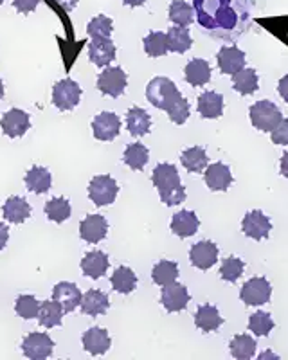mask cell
<instances>
[{
	"mask_svg": "<svg viewBox=\"0 0 288 360\" xmlns=\"http://www.w3.org/2000/svg\"><path fill=\"white\" fill-rule=\"evenodd\" d=\"M281 175L288 179V152L283 153V157H281Z\"/></svg>",
	"mask_w": 288,
	"mask_h": 360,
	"instance_id": "obj_50",
	"label": "cell"
},
{
	"mask_svg": "<svg viewBox=\"0 0 288 360\" xmlns=\"http://www.w3.org/2000/svg\"><path fill=\"white\" fill-rule=\"evenodd\" d=\"M190 292L188 288L182 285V283H169V285H164L161 292V303L169 314H177V311H182L188 308L190 304Z\"/></svg>",
	"mask_w": 288,
	"mask_h": 360,
	"instance_id": "obj_10",
	"label": "cell"
},
{
	"mask_svg": "<svg viewBox=\"0 0 288 360\" xmlns=\"http://www.w3.org/2000/svg\"><path fill=\"white\" fill-rule=\"evenodd\" d=\"M169 20L178 27H188L195 22V11L184 0H173L169 4Z\"/></svg>",
	"mask_w": 288,
	"mask_h": 360,
	"instance_id": "obj_37",
	"label": "cell"
},
{
	"mask_svg": "<svg viewBox=\"0 0 288 360\" xmlns=\"http://www.w3.org/2000/svg\"><path fill=\"white\" fill-rule=\"evenodd\" d=\"M2 214L9 224H24L31 217V205L22 197H9L2 207Z\"/></svg>",
	"mask_w": 288,
	"mask_h": 360,
	"instance_id": "obj_27",
	"label": "cell"
},
{
	"mask_svg": "<svg viewBox=\"0 0 288 360\" xmlns=\"http://www.w3.org/2000/svg\"><path fill=\"white\" fill-rule=\"evenodd\" d=\"M25 186L29 191L37 193V195H44L51 189L53 184V176H51L49 169L41 168V166H33L25 173Z\"/></svg>",
	"mask_w": 288,
	"mask_h": 360,
	"instance_id": "obj_29",
	"label": "cell"
},
{
	"mask_svg": "<svg viewBox=\"0 0 288 360\" xmlns=\"http://www.w3.org/2000/svg\"><path fill=\"white\" fill-rule=\"evenodd\" d=\"M216 62H218V69L222 70L223 74H236L238 70L245 69V53L240 51L236 45H230V47H222L216 54Z\"/></svg>",
	"mask_w": 288,
	"mask_h": 360,
	"instance_id": "obj_19",
	"label": "cell"
},
{
	"mask_svg": "<svg viewBox=\"0 0 288 360\" xmlns=\"http://www.w3.org/2000/svg\"><path fill=\"white\" fill-rule=\"evenodd\" d=\"M110 308V299L105 292L101 290H89L81 299V314L91 315V317H98V315H105Z\"/></svg>",
	"mask_w": 288,
	"mask_h": 360,
	"instance_id": "obj_25",
	"label": "cell"
},
{
	"mask_svg": "<svg viewBox=\"0 0 288 360\" xmlns=\"http://www.w3.org/2000/svg\"><path fill=\"white\" fill-rule=\"evenodd\" d=\"M184 76L191 86H204L211 79V65L202 58H195L185 65Z\"/></svg>",
	"mask_w": 288,
	"mask_h": 360,
	"instance_id": "obj_28",
	"label": "cell"
},
{
	"mask_svg": "<svg viewBox=\"0 0 288 360\" xmlns=\"http://www.w3.org/2000/svg\"><path fill=\"white\" fill-rule=\"evenodd\" d=\"M54 340L47 333H29L22 340V352L31 360H44L53 355Z\"/></svg>",
	"mask_w": 288,
	"mask_h": 360,
	"instance_id": "obj_9",
	"label": "cell"
},
{
	"mask_svg": "<svg viewBox=\"0 0 288 360\" xmlns=\"http://www.w3.org/2000/svg\"><path fill=\"white\" fill-rule=\"evenodd\" d=\"M63 307L58 301L51 299V301H44L40 307V314H38V323L44 328H56L62 326L63 321Z\"/></svg>",
	"mask_w": 288,
	"mask_h": 360,
	"instance_id": "obj_31",
	"label": "cell"
},
{
	"mask_svg": "<svg viewBox=\"0 0 288 360\" xmlns=\"http://www.w3.org/2000/svg\"><path fill=\"white\" fill-rule=\"evenodd\" d=\"M195 324L204 333L216 332L223 324V317L220 315L218 308L213 307V304H202L195 314Z\"/></svg>",
	"mask_w": 288,
	"mask_h": 360,
	"instance_id": "obj_23",
	"label": "cell"
},
{
	"mask_svg": "<svg viewBox=\"0 0 288 360\" xmlns=\"http://www.w3.org/2000/svg\"><path fill=\"white\" fill-rule=\"evenodd\" d=\"M144 2H146V0H123V4L130 6V8H139Z\"/></svg>",
	"mask_w": 288,
	"mask_h": 360,
	"instance_id": "obj_51",
	"label": "cell"
},
{
	"mask_svg": "<svg viewBox=\"0 0 288 360\" xmlns=\"http://www.w3.org/2000/svg\"><path fill=\"white\" fill-rule=\"evenodd\" d=\"M200 227V220H198L197 213L193 211H178L173 214L171 218V233L178 238H191Z\"/></svg>",
	"mask_w": 288,
	"mask_h": 360,
	"instance_id": "obj_22",
	"label": "cell"
},
{
	"mask_svg": "<svg viewBox=\"0 0 288 360\" xmlns=\"http://www.w3.org/2000/svg\"><path fill=\"white\" fill-rule=\"evenodd\" d=\"M81 99V86L74 79L65 78L53 86V103L58 110H74Z\"/></svg>",
	"mask_w": 288,
	"mask_h": 360,
	"instance_id": "obj_4",
	"label": "cell"
},
{
	"mask_svg": "<svg viewBox=\"0 0 288 360\" xmlns=\"http://www.w3.org/2000/svg\"><path fill=\"white\" fill-rule=\"evenodd\" d=\"M126 128L133 137H144L152 130V117L144 108L132 107L126 112Z\"/></svg>",
	"mask_w": 288,
	"mask_h": 360,
	"instance_id": "obj_26",
	"label": "cell"
},
{
	"mask_svg": "<svg viewBox=\"0 0 288 360\" xmlns=\"http://www.w3.org/2000/svg\"><path fill=\"white\" fill-rule=\"evenodd\" d=\"M267 356H274V359H277V356H276V355H272L270 352H267V353H261V355H259V359L263 360V359H267Z\"/></svg>",
	"mask_w": 288,
	"mask_h": 360,
	"instance_id": "obj_52",
	"label": "cell"
},
{
	"mask_svg": "<svg viewBox=\"0 0 288 360\" xmlns=\"http://www.w3.org/2000/svg\"><path fill=\"white\" fill-rule=\"evenodd\" d=\"M256 340L251 335L243 333V335H236L235 339L229 342L230 355L238 360H249L256 355Z\"/></svg>",
	"mask_w": 288,
	"mask_h": 360,
	"instance_id": "obj_36",
	"label": "cell"
},
{
	"mask_svg": "<svg viewBox=\"0 0 288 360\" xmlns=\"http://www.w3.org/2000/svg\"><path fill=\"white\" fill-rule=\"evenodd\" d=\"M242 231L245 236L252 238L254 242L267 240V238L270 236V231H272L270 218H268L263 211H259V209L249 211V213L243 217Z\"/></svg>",
	"mask_w": 288,
	"mask_h": 360,
	"instance_id": "obj_8",
	"label": "cell"
},
{
	"mask_svg": "<svg viewBox=\"0 0 288 360\" xmlns=\"http://www.w3.org/2000/svg\"><path fill=\"white\" fill-rule=\"evenodd\" d=\"M198 22L206 29H216V18L230 6V0H193Z\"/></svg>",
	"mask_w": 288,
	"mask_h": 360,
	"instance_id": "obj_13",
	"label": "cell"
},
{
	"mask_svg": "<svg viewBox=\"0 0 288 360\" xmlns=\"http://www.w3.org/2000/svg\"><path fill=\"white\" fill-rule=\"evenodd\" d=\"M233 89L242 96H251L258 90V72L254 69H242L233 74Z\"/></svg>",
	"mask_w": 288,
	"mask_h": 360,
	"instance_id": "obj_35",
	"label": "cell"
},
{
	"mask_svg": "<svg viewBox=\"0 0 288 360\" xmlns=\"http://www.w3.org/2000/svg\"><path fill=\"white\" fill-rule=\"evenodd\" d=\"M38 4H40V0H13L15 9H17L18 13H22V15L33 13L34 9L38 8Z\"/></svg>",
	"mask_w": 288,
	"mask_h": 360,
	"instance_id": "obj_46",
	"label": "cell"
},
{
	"mask_svg": "<svg viewBox=\"0 0 288 360\" xmlns=\"http://www.w3.org/2000/svg\"><path fill=\"white\" fill-rule=\"evenodd\" d=\"M168 51L169 53H177V54H184L191 49V45H193V40H191L190 29L188 27H175L168 29Z\"/></svg>",
	"mask_w": 288,
	"mask_h": 360,
	"instance_id": "obj_34",
	"label": "cell"
},
{
	"mask_svg": "<svg viewBox=\"0 0 288 360\" xmlns=\"http://www.w3.org/2000/svg\"><path fill=\"white\" fill-rule=\"evenodd\" d=\"M191 265L200 270H209L214 263L218 262V247L209 240H202L195 243L190 250Z\"/></svg>",
	"mask_w": 288,
	"mask_h": 360,
	"instance_id": "obj_15",
	"label": "cell"
},
{
	"mask_svg": "<svg viewBox=\"0 0 288 360\" xmlns=\"http://www.w3.org/2000/svg\"><path fill=\"white\" fill-rule=\"evenodd\" d=\"M56 4L63 9V11L70 13L78 6V0H56Z\"/></svg>",
	"mask_w": 288,
	"mask_h": 360,
	"instance_id": "obj_49",
	"label": "cell"
},
{
	"mask_svg": "<svg viewBox=\"0 0 288 360\" xmlns=\"http://www.w3.org/2000/svg\"><path fill=\"white\" fill-rule=\"evenodd\" d=\"M108 233V221L107 218L101 217V214H89L86 218H83L81 224H79V236H81L83 242L86 243H99L101 240L107 238Z\"/></svg>",
	"mask_w": 288,
	"mask_h": 360,
	"instance_id": "obj_14",
	"label": "cell"
},
{
	"mask_svg": "<svg viewBox=\"0 0 288 360\" xmlns=\"http://www.w3.org/2000/svg\"><path fill=\"white\" fill-rule=\"evenodd\" d=\"M108 265H110V259H108V256L103 250H91V252H86L81 259L83 274L89 276V278L92 279L103 278V276L107 274Z\"/></svg>",
	"mask_w": 288,
	"mask_h": 360,
	"instance_id": "obj_21",
	"label": "cell"
},
{
	"mask_svg": "<svg viewBox=\"0 0 288 360\" xmlns=\"http://www.w3.org/2000/svg\"><path fill=\"white\" fill-rule=\"evenodd\" d=\"M277 92H280V96L283 98V101L288 103V74L283 76V78L280 79V83H277Z\"/></svg>",
	"mask_w": 288,
	"mask_h": 360,
	"instance_id": "obj_47",
	"label": "cell"
},
{
	"mask_svg": "<svg viewBox=\"0 0 288 360\" xmlns=\"http://www.w3.org/2000/svg\"><path fill=\"white\" fill-rule=\"evenodd\" d=\"M144 53L150 58H161L168 54V34L162 31H152L143 40Z\"/></svg>",
	"mask_w": 288,
	"mask_h": 360,
	"instance_id": "obj_39",
	"label": "cell"
},
{
	"mask_svg": "<svg viewBox=\"0 0 288 360\" xmlns=\"http://www.w3.org/2000/svg\"><path fill=\"white\" fill-rule=\"evenodd\" d=\"M53 299L62 304L65 314H70V311H74L78 307H81L83 295L74 283L62 281L53 288Z\"/></svg>",
	"mask_w": 288,
	"mask_h": 360,
	"instance_id": "obj_17",
	"label": "cell"
},
{
	"mask_svg": "<svg viewBox=\"0 0 288 360\" xmlns=\"http://www.w3.org/2000/svg\"><path fill=\"white\" fill-rule=\"evenodd\" d=\"M112 287L119 294H132L137 288V276L130 266H117L110 278Z\"/></svg>",
	"mask_w": 288,
	"mask_h": 360,
	"instance_id": "obj_32",
	"label": "cell"
},
{
	"mask_svg": "<svg viewBox=\"0 0 288 360\" xmlns=\"http://www.w3.org/2000/svg\"><path fill=\"white\" fill-rule=\"evenodd\" d=\"M117 193H119V186H117L115 179H112L110 175L94 176L91 180V184H89V198L98 207L110 205L112 202H115Z\"/></svg>",
	"mask_w": 288,
	"mask_h": 360,
	"instance_id": "obj_5",
	"label": "cell"
},
{
	"mask_svg": "<svg viewBox=\"0 0 288 360\" xmlns=\"http://www.w3.org/2000/svg\"><path fill=\"white\" fill-rule=\"evenodd\" d=\"M0 128L4 135L15 139V137H22L27 134V130L31 128V119H29L27 112L20 110V108H11L0 119Z\"/></svg>",
	"mask_w": 288,
	"mask_h": 360,
	"instance_id": "obj_11",
	"label": "cell"
},
{
	"mask_svg": "<svg viewBox=\"0 0 288 360\" xmlns=\"http://www.w3.org/2000/svg\"><path fill=\"white\" fill-rule=\"evenodd\" d=\"M41 303H38V299L34 295H18L17 303H15V311L20 315L22 319H34L40 314Z\"/></svg>",
	"mask_w": 288,
	"mask_h": 360,
	"instance_id": "obj_43",
	"label": "cell"
},
{
	"mask_svg": "<svg viewBox=\"0 0 288 360\" xmlns=\"http://www.w3.org/2000/svg\"><path fill=\"white\" fill-rule=\"evenodd\" d=\"M249 330H251L256 337H267L268 333L274 330L272 315L267 314V311H254V314L249 317Z\"/></svg>",
	"mask_w": 288,
	"mask_h": 360,
	"instance_id": "obj_41",
	"label": "cell"
},
{
	"mask_svg": "<svg viewBox=\"0 0 288 360\" xmlns=\"http://www.w3.org/2000/svg\"><path fill=\"white\" fill-rule=\"evenodd\" d=\"M146 99L155 108L164 110L169 121L178 127H182L190 117V101L178 92L177 85L164 76H157L148 83Z\"/></svg>",
	"mask_w": 288,
	"mask_h": 360,
	"instance_id": "obj_1",
	"label": "cell"
},
{
	"mask_svg": "<svg viewBox=\"0 0 288 360\" xmlns=\"http://www.w3.org/2000/svg\"><path fill=\"white\" fill-rule=\"evenodd\" d=\"M46 214L51 221L63 224L70 217V202L63 197L51 198L46 204Z\"/></svg>",
	"mask_w": 288,
	"mask_h": 360,
	"instance_id": "obj_40",
	"label": "cell"
},
{
	"mask_svg": "<svg viewBox=\"0 0 288 360\" xmlns=\"http://www.w3.org/2000/svg\"><path fill=\"white\" fill-rule=\"evenodd\" d=\"M243 269H245V263L243 259L236 258V256H229L222 262V266H220V278L223 281L236 283L243 274Z\"/></svg>",
	"mask_w": 288,
	"mask_h": 360,
	"instance_id": "obj_42",
	"label": "cell"
},
{
	"mask_svg": "<svg viewBox=\"0 0 288 360\" xmlns=\"http://www.w3.org/2000/svg\"><path fill=\"white\" fill-rule=\"evenodd\" d=\"M204 179L211 191H227L229 186L233 184V173H230L229 166L223 162L209 164L204 173Z\"/></svg>",
	"mask_w": 288,
	"mask_h": 360,
	"instance_id": "obj_18",
	"label": "cell"
},
{
	"mask_svg": "<svg viewBox=\"0 0 288 360\" xmlns=\"http://www.w3.org/2000/svg\"><path fill=\"white\" fill-rule=\"evenodd\" d=\"M112 31H114V22L105 15H98L86 25V33L91 38H110Z\"/></svg>",
	"mask_w": 288,
	"mask_h": 360,
	"instance_id": "obj_44",
	"label": "cell"
},
{
	"mask_svg": "<svg viewBox=\"0 0 288 360\" xmlns=\"http://www.w3.org/2000/svg\"><path fill=\"white\" fill-rule=\"evenodd\" d=\"M181 160H182V166H184L190 173L206 172L207 162H209L206 150H204L202 146H191L188 148V150H184L181 155Z\"/></svg>",
	"mask_w": 288,
	"mask_h": 360,
	"instance_id": "obj_30",
	"label": "cell"
},
{
	"mask_svg": "<svg viewBox=\"0 0 288 360\" xmlns=\"http://www.w3.org/2000/svg\"><path fill=\"white\" fill-rule=\"evenodd\" d=\"M4 98V83H2V79H0V99Z\"/></svg>",
	"mask_w": 288,
	"mask_h": 360,
	"instance_id": "obj_53",
	"label": "cell"
},
{
	"mask_svg": "<svg viewBox=\"0 0 288 360\" xmlns=\"http://www.w3.org/2000/svg\"><path fill=\"white\" fill-rule=\"evenodd\" d=\"M2 4H4V0H0V6H2Z\"/></svg>",
	"mask_w": 288,
	"mask_h": 360,
	"instance_id": "obj_54",
	"label": "cell"
},
{
	"mask_svg": "<svg viewBox=\"0 0 288 360\" xmlns=\"http://www.w3.org/2000/svg\"><path fill=\"white\" fill-rule=\"evenodd\" d=\"M270 295L272 287L265 278H251L240 290V299L247 307H261L270 301Z\"/></svg>",
	"mask_w": 288,
	"mask_h": 360,
	"instance_id": "obj_7",
	"label": "cell"
},
{
	"mask_svg": "<svg viewBox=\"0 0 288 360\" xmlns=\"http://www.w3.org/2000/svg\"><path fill=\"white\" fill-rule=\"evenodd\" d=\"M123 160H124V164H126L128 168L133 169V172H143V169L146 168L148 160H150L148 148L144 146V144H140V143L128 144L126 150H124Z\"/></svg>",
	"mask_w": 288,
	"mask_h": 360,
	"instance_id": "obj_33",
	"label": "cell"
},
{
	"mask_svg": "<svg viewBox=\"0 0 288 360\" xmlns=\"http://www.w3.org/2000/svg\"><path fill=\"white\" fill-rule=\"evenodd\" d=\"M198 114L204 119H218L223 114V96L213 90L200 94L197 103Z\"/></svg>",
	"mask_w": 288,
	"mask_h": 360,
	"instance_id": "obj_24",
	"label": "cell"
},
{
	"mask_svg": "<svg viewBox=\"0 0 288 360\" xmlns=\"http://www.w3.org/2000/svg\"><path fill=\"white\" fill-rule=\"evenodd\" d=\"M249 117H251L252 127L259 131H272L283 121V114H281L280 108L268 99L256 101L249 108Z\"/></svg>",
	"mask_w": 288,
	"mask_h": 360,
	"instance_id": "obj_3",
	"label": "cell"
},
{
	"mask_svg": "<svg viewBox=\"0 0 288 360\" xmlns=\"http://www.w3.org/2000/svg\"><path fill=\"white\" fill-rule=\"evenodd\" d=\"M128 85V74L121 67H105L98 76V90L110 98H119L124 94Z\"/></svg>",
	"mask_w": 288,
	"mask_h": 360,
	"instance_id": "obj_6",
	"label": "cell"
},
{
	"mask_svg": "<svg viewBox=\"0 0 288 360\" xmlns=\"http://www.w3.org/2000/svg\"><path fill=\"white\" fill-rule=\"evenodd\" d=\"M115 44L110 38H92L89 44V58L96 67H108L115 60Z\"/></svg>",
	"mask_w": 288,
	"mask_h": 360,
	"instance_id": "obj_16",
	"label": "cell"
},
{
	"mask_svg": "<svg viewBox=\"0 0 288 360\" xmlns=\"http://www.w3.org/2000/svg\"><path fill=\"white\" fill-rule=\"evenodd\" d=\"M178 278V265L175 262H168V259H162V262L157 263L152 270V279L155 285L159 287H164L169 283H175Z\"/></svg>",
	"mask_w": 288,
	"mask_h": 360,
	"instance_id": "obj_38",
	"label": "cell"
},
{
	"mask_svg": "<svg viewBox=\"0 0 288 360\" xmlns=\"http://www.w3.org/2000/svg\"><path fill=\"white\" fill-rule=\"evenodd\" d=\"M8 240H9V227L0 221V250L4 249L6 243H8Z\"/></svg>",
	"mask_w": 288,
	"mask_h": 360,
	"instance_id": "obj_48",
	"label": "cell"
},
{
	"mask_svg": "<svg viewBox=\"0 0 288 360\" xmlns=\"http://www.w3.org/2000/svg\"><path fill=\"white\" fill-rule=\"evenodd\" d=\"M92 131L98 141H114L121 131V119L114 112H101L92 119Z\"/></svg>",
	"mask_w": 288,
	"mask_h": 360,
	"instance_id": "obj_12",
	"label": "cell"
},
{
	"mask_svg": "<svg viewBox=\"0 0 288 360\" xmlns=\"http://www.w3.org/2000/svg\"><path fill=\"white\" fill-rule=\"evenodd\" d=\"M83 348L85 352H89L91 355H105V353L110 349L112 346V339L108 335V332L105 328H91V330H86L83 333Z\"/></svg>",
	"mask_w": 288,
	"mask_h": 360,
	"instance_id": "obj_20",
	"label": "cell"
},
{
	"mask_svg": "<svg viewBox=\"0 0 288 360\" xmlns=\"http://www.w3.org/2000/svg\"><path fill=\"white\" fill-rule=\"evenodd\" d=\"M272 143L277 146H287L288 144V119H283L274 130L270 131Z\"/></svg>",
	"mask_w": 288,
	"mask_h": 360,
	"instance_id": "obj_45",
	"label": "cell"
},
{
	"mask_svg": "<svg viewBox=\"0 0 288 360\" xmlns=\"http://www.w3.org/2000/svg\"><path fill=\"white\" fill-rule=\"evenodd\" d=\"M153 186L159 191L162 204L178 205L185 200V188L182 186L181 175L173 164H159L153 169Z\"/></svg>",
	"mask_w": 288,
	"mask_h": 360,
	"instance_id": "obj_2",
	"label": "cell"
}]
</instances>
